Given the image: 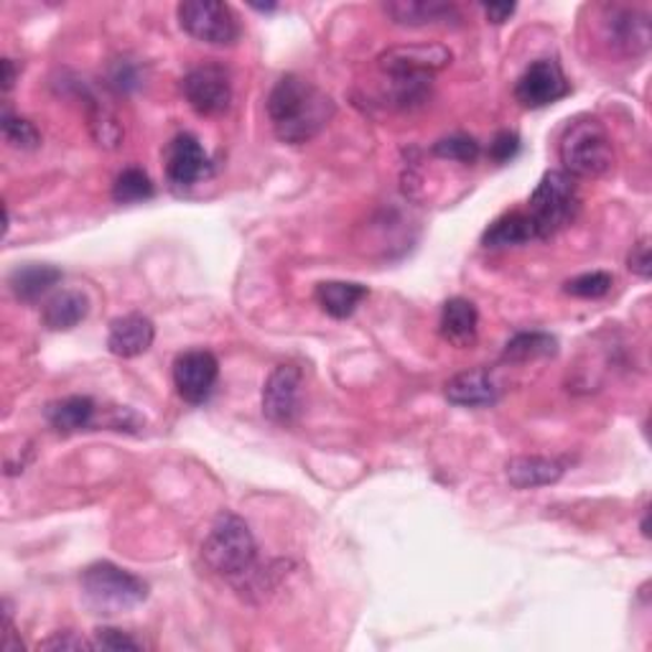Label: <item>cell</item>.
Here are the masks:
<instances>
[{
	"instance_id": "cell-1",
	"label": "cell",
	"mask_w": 652,
	"mask_h": 652,
	"mask_svg": "<svg viewBox=\"0 0 652 652\" xmlns=\"http://www.w3.org/2000/svg\"><path fill=\"white\" fill-rule=\"evenodd\" d=\"M337 105L322 88L298 74H286L268 94V118L276 139L291 145L314 141L332 123Z\"/></svg>"
},
{
	"instance_id": "cell-2",
	"label": "cell",
	"mask_w": 652,
	"mask_h": 652,
	"mask_svg": "<svg viewBox=\"0 0 652 652\" xmlns=\"http://www.w3.org/2000/svg\"><path fill=\"white\" fill-rule=\"evenodd\" d=\"M202 559L225 579H243L255 571L257 543L251 526L233 512L217 515L202 543Z\"/></svg>"
},
{
	"instance_id": "cell-3",
	"label": "cell",
	"mask_w": 652,
	"mask_h": 652,
	"mask_svg": "<svg viewBox=\"0 0 652 652\" xmlns=\"http://www.w3.org/2000/svg\"><path fill=\"white\" fill-rule=\"evenodd\" d=\"M563 171L573 179H597L614 166V149L602 120L577 118L566 125L559 145Z\"/></svg>"
},
{
	"instance_id": "cell-4",
	"label": "cell",
	"mask_w": 652,
	"mask_h": 652,
	"mask_svg": "<svg viewBox=\"0 0 652 652\" xmlns=\"http://www.w3.org/2000/svg\"><path fill=\"white\" fill-rule=\"evenodd\" d=\"M528 214L533 220L538 240H548L559 235L577 220L581 210V196L577 179L566 171H546L536 192L530 194Z\"/></svg>"
},
{
	"instance_id": "cell-5",
	"label": "cell",
	"mask_w": 652,
	"mask_h": 652,
	"mask_svg": "<svg viewBox=\"0 0 652 652\" xmlns=\"http://www.w3.org/2000/svg\"><path fill=\"white\" fill-rule=\"evenodd\" d=\"M82 591L100 614L125 612L149 599V583L110 561L92 563L82 573Z\"/></svg>"
},
{
	"instance_id": "cell-6",
	"label": "cell",
	"mask_w": 652,
	"mask_h": 652,
	"mask_svg": "<svg viewBox=\"0 0 652 652\" xmlns=\"http://www.w3.org/2000/svg\"><path fill=\"white\" fill-rule=\"evenodd\" d=\"M179 23L196 41L214 47H230L240 37V23L233 8L220 0H184L176 8Z\"/></svg>"
},
{
	"instance_id": "cell-7",
	"label": "cell",
	"mask_w": 652,
	"mask_h": 652,
	"mask_svg": "<svg viewBox=\"0 0 652 652\" xmlns=\"http://www.w3.org/2000/svg\"><path fill=\"white\" fill-rule=\"evenodd\" d=\"M182 90L194 113L204 118L227 113L230 102H233V80H230V72L225 67L220 64L194 67L184 77Z\"/></svg>"
},
{
	"instance_id": "cell-8",
	"label": "cell",
	"mask_w": 652,
	"mask_h": 652,
	"mask_svg": "<svg viewBox=\"0 0 652 652\" xmlns=\"http://www.w3.org/2000/svg\"><path fill=\"white\" fill-rule=\"evenodd\" d=\"M599 21H602V39L617 54L640 57L650 49L652 31L645 13L624 6H604Z\"/></svg>"
},
{
	"instance_id": "cell-9",
	"label": "cell",
	"mask_w": 652,
	"mask_h": 652,
	"mask_svg": "<svg viewBox=\"0 0 652 652\" xmlns=\"http://www.w3.org/2000/svg\"><path fill=\"white\" fill-rule=\"evenodd\" d=\"M220 377L217 357L207 349H189L174 363V388L179 398L192 406L207 403Z\"/></svg>"
},
{
	"instance_id": "cell-10",
	"label": "cell",
	"mask_w": 652,
	"mask_h": 652,
	"mask_svg": "<svg viewBox=\"0 0 652 652\" xmlns=\"http://www.w3.org/2000/svg\"><path fill=\"white\" fill-rule=\"evenodd\" d=\"M569 92L571 84L566 80L559 62H553V59H538L520 74L518 84H515V100L530 110L553 105Z\"/></svg>"
},
{
	"instance_id": "cell-11",
	"label": "cell",
	"mask_w": 652,
	"mask_h": 652,
	"mask_svg": "<svg viewBox=\"0 0 652 652\" xmlns=\"http://www.w3.org/2000/svg\"><path fill=\"white\" fill-rule=\"evenodd\" d=\"M304 375L296 365H278L265 380L263 414L278 426H291L302 414Z\"/></svg>"
},
{
	"instance_id": "cell-12",
	"label": "cell",
	"mask_w": 652,
	"mask_h": 652,
	"mask_svg": "<svg viewBox=\"0 0 652 652\" xmlns=\"http://www.w3.org/2000/svg\"><path fill=\"white\" fill-rule=\"evenodd\" d=\"M451 62V51L439 44H414L388 49L377 59L385 77H431Z\"/></svg>"
},
{
	"instance_id": "cell-13",
	"label": "cell",
	"mask_w": 652,
	"mask_h": 652,
	"mask_svg": "<svg viewBox=\"0 0 652 652\" xmlns=\"http://www.w3.org/2000/svg\"><path fill=\"white\" fill-rule=\"evenodd\" d=\"M210 174V159L192 133H179L166 149V176L174 189H189Z\"/></svg>"
},
{
	"instance_id": "cell-14",
	"label": "cell",
	"mask_w": 652,
	"mask_h": 652,
	"mask_svg": "<svg viewBox=\"0 0 652 652\" xmlns=\"http://www.w3.org/2000/svg\"><path fill=\"white\" fill-rule=\"evenodd\" d=\"M153 339H156V326H153L149 316L125 314L110 324L108 349L115 357L133 359L145 355L153 347Z\"/></svg>"
},
{
	"instance_id": "cell-15",
	"label": "cell",
	"mask_w": 652,
	"mask_h": 652,
	"mask_svg": "<svg viewBox=\"0 0 652 652\" xmlns=\"http://www.w3.org/2000/svg\"><path fill=\"white\" fill-rule=\"evenodd\" d=\"M563 457H515L508 461V479L515 489H536L556 485L569 471Z\"/></svg>"
},
{
	"instance_id": "cell-16",
	"label": "cell",
	"mask_w": 652,
	"mask_h": 652,
	"mask_svg": "<svg viewBox=\"0 0 652 652\" xmlns=\"http://www.w3.org/2000/svg\"><path fill=\"white\" fill-rule=\"evenodd\" d=\"M479 312L469 298H449L441 308L439 332L451 347L467 349L477 342Z\"/></svg>"
},
{
	"instance_id": "cell-17",
	"label": "cell",
	"mask_w": 652,
	"mask_h": 652,
	"mask_svg": "<svg viewBox=\"0 0 652 652\" xmlns=\"http://www.w3.org/2000/svg\"><path fill=\"white\" fill-rule=\"evenodd\" d=\"M446 398L461 408H482L497 400V385L489 370H467L446 383Z\"/></svg>"
},
{
	"instance_id": "cell-18",
	"label": "cell",
	"mask_w": 652,
	"mask_h": 652,
	"mask_svg": "<svg viewBox=\"0 0 652 652\" xmlns=\"http://www.w3.org/2000/svg\"><path fill=\"white\" fill-rule=\"evenodd\" d=\"M383 8L400 26H436L461 19L457 6L436 3V0H396V3H385Z\"/></svg>"
},
{
	"instance_id": "cell-19",
	"label": "cell",
	"mask_w": 652,
	"mask_h": 652,
	"mask_svg": "<svg viewBox=\"0 0 652 652\" xmlns=\"http://www.w3.org/2000/svg\"><path fill=\"white\" fill-rule=\"evenodd\" d=\"M90 314V298L82 291H62L47 302L41 312V322L51 332H70L77 324H82Z\"/></svg>"
},
{
	"instance_id": "cell-20",
	"label": "cell",
	"mask_w": 652,
	"mask_h": 652,
	"mask_svg": "<svg viewBox=\"0 0 652 652\" xmlns=\"http://www.w3.org/2000/svg\"><path fill=\"white\" fill-rule=\"evenodd\" d=\"M367 286L363 283H347V281H326L316 286V302H319L322 312L329 314L332 319H347L357 312V306L365 302Z\"/></svg>"
},
{
	"instance_id": "cell-21",
	"label": "cell",
	"mask_w": 652,
	"mask_h": 652,
	"mask_svg": "<svg viewBox=\"0 0 652 652\" xmlns=\"http://www.w3.org/2000/svg\"><path fill=\"white\" fill-rule=\"evenodd\" d=\"M530 240H538L536 225L530 220L528 212H508L502 214L500 220H495L492 225L485 230L482 245L492 247V251H502V247H515L526 245Z\"/></svg>"
},
{
	"instance_id": "cell-22",
	"label": "cell",
	"mask_w": 652,
	"mask_h": 652,
	"mask_svg": "<svg viewBox=\"0 0 652 652\" xmlns=\"http://www.w3.org/2000/svg\"><path fill=\"white\" fill-rule=\"evenodd\" d=\"M94 414H98V406L88 396H70L47 406V420L59 434H74L90 428L94 424Z\"/></svg>"
},
{
	"instance_id": "cell-23",
	"label": "cell",
	"mask_w": 652,
	"mask_h": 652,
	"mask_svg": "<svg viewBox=\"0 0 652 652\" xmlns=\"http://www.w3.org/2000/svg\"><path fill=\"white\" fill-rule=\"evenodd\" d=\"M59 281H62V271L54 268V265L31 263V265H23V268H16L8 283H11L13 296L19 298V302L33 304L39 302L47 291H51V286H57Z\"/></svg>"
},
{
	"instance_id": "cell-24",
	"label": "cell",
	"mask_w": 652,
	"mask_h": 652,
	"mask_svg": "<svg viewBox=\"0 0 652 652\" xmlns=\"http://www.w3.org/2000/svg\"><path fill=\"white\" fill-rule=\"evenodd\" d=\"M559 355V339L546 332H520L505 345L502 359L512 365L533 363V359H546Z\"/></svg>"
},
{
	"instance_id": "cell-25",
	"label": "cell",
	"mask_w": 652,
	"mask_h": 652,
	"mask_svg": "<svg viewBox=\"0 0 652 652\" xmlns=\"http://www.w3.org/2000/svg\"><path fill=\"white\" fill-rule=\"evenodd\" d=\"M156 194L153 182L143 169H125L120 171L115 184H113V200L118 204H135V202H149Z\"/></svg>"
},
{
	"instance_id": "cell-26",
	"label": "cell",
	"mask_w": 652,
	"mask_h": 652,
	"mask_svg": "<svg viewBox=\"0 0 652 652\" xmlns=\"http://www.w3.org/2000/svg\"><path fill=\"white\" fill-rule=\"evenodd\" d=\"M0 128H3V139L11 149L19 151H33L41 145V133L31 120L13 115L11 110H3V118H0Z\"/></svg>"
},
{
	"instance_id": "cell-27",
	"label": "cell",
	"mask_w": 652,
	"mask_h": 652,
	"mask_svg": "<svg viewBox=\"0 0 652 652\" xmlns=\"http://www.w3.org/2000/svg\"><path fill=\"white\" fill-rule=\"evenodd\" d=\"M434 156H439L444 161H457V163H477V159L482 156V149H479V143L471 139V135L465 133H457V135H449V139H441L439 143H434Z\"/></svg>"
},
{
	"instance_id": "cell-28",
	"label": "cell",
	"mask_w": 652,
	"mask_h": 652,
	"mask_svg": "<svg viewBox=\"0 0 652 652\" xmlns=\"http://www.w3.org/2000/svg\"><path fill=\"white\" fill-rule=\"evenodd\" d=\"M612 286H614V278L609 276V273L591 271V273H583V276L566 281L563 291L577 298H602L612 291Z\"/></svg>"
},
{
	"instance_id": "cell-29",
	"label": "cell",
	"mask_w": 652,
	"mask_h": 652,
	"mask_svg": "<svg viewBox=\"0 0 652 652\" xmlns=\"http://www.w3.org/2000/svg\"><path fill=\"white\" fill-rule=\"evenodd\" d=\"M94 650H110V652H139L143 650V642L135 640L133 634H128L123 630L115 628H100L94 630V640H92Z\"/></svg>"
},
{
	"instance_id": "cell-30",
	"label": "cell",
	"mask_w": 652,
	"mask_h": 652,
	"mask_svg": "<svg viewBox=\"0 0 652 652\" xmlns=\"http://www.w3.org/2000/svg\"><path fill=\"white\" fill-rule=\"evenodd\" d=\"M92 135H94V141H98L100 145H105V149H115L120 139H123V131H120L118 120L110 115L108 110L98 108L92 113Z\"/></svg>"
},
{
	"instance_id": "cell-31",
	"label": "cell",
	"mask_w": 652,
	"mask_h": 652,
	"mask_svg": "<svg viewBox=\"0 0 652 652\" xmlns=\"http://www.w3.org/2000/svg\"><path fill=\"white\" fill-rule=\"evenodd\" d=\"M520 153V139L512 131H500L489 143V159L495 163H510Z\"/></svg>"
},
{
	"instance_id": "cell-32",
	"label": "cell",
	"mask_w": 652,
	"mask_h": 652,
	"mask_svg": "<svg viewBox=\"0 0 652 652\" xmlns=\"http://www.w3.org/2000/svg\"><path fill=\"white\" fill-rule=\"evenodd\" d=\"M39 650H94V645L74 632H54L49 640L39 642Z\"/></svg>"
},
{
	"instance_id": "cell-33",
	"label": "cell",
	"mask_w": 652,
	"mask_h": 652,
	"mask_svg": "<svg viewBox=\"0 0 652 652\" xmlns=\"http://www.w3.org/2000/svg\"><path fill=\"white\" fill-rule=\"evenodd\" d=\"M628 268L640 278H650L652 271V261H650V240H640L638 245L632 247V253L628 257Z\"/></svg>"
},
{
	"instance_id": "cell-34",
	"label": "cell",
	"mask_w": 652,
	"mask_h": 652,
	"mask_svg": "<svg viewBox=\"0 0 652 652\" xmlns=\"http://www.w3.org/2000/svg\"><path fill=\"white\" fill-rule=\"evenodd\" d=\"M0 650L3 652H21L23 650V642L16 640L11 607H8V602H6V612H3V638H0Z\"/></svg>"
},
{
	"instance_id": "cell-35",
	"label": "cell",
	"mask_w": 652,
	"mask_h": 652,
	"mask_svg": "<svg viewBox=\"0 0 652 652\" xmlns=\"http://www.w3.org/2000/svg\"><path fill=\"white\" fill-rule=\"evenodd\" d=\"M110 80H113V84L118 90H131V88H135V72H133V67L131 64H115V72H113V77H110Z\"/></svg>"
},
{
	"instance_id": "cell-36",
	"label": "cell",
	"mask_w": 652,
	"mask_h": 652,
	"mask_svg": "<svg viewBox=\"0 0 652 652\" xmlns=\"http://www.w3.org/2000/svg\"><path fill=\"white\" fill-rule=\"evenodd\" d=\"M482 8H485V16L492 23H505L515 13V3H489Z\"/></svg>"
},
{
	"instance_id": "cell-37",
	"label": "cell",
	"mask_w": 652,
	"mask_h": 652,
	"mask_svg": "<svg viewBox=\"0 0 652 652\" xmlns=\"http://www.w3.org/2000/svg\"><path fill=\"white\" fill-rule=\"evenodd\" d=\"M3 92H11L13 82H16V70H13V62L11 59H3Z\"/></svg>"
}]
</instances>
